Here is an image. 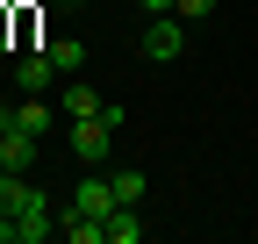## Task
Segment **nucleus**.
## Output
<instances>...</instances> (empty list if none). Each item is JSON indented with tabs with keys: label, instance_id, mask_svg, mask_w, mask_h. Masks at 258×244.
I'll list each match as a JSON object with an SVG mask.
<instances>
[{
	"label": "nucleus",
	"instance_id": "obj_1",
	"mask_svg": "<svg viewBox=\"0 0 258 244\" xmlns=\"http://www.w3.org/2000/svg\"><path fill=\"white\" fill-rule=\"evenodd\" d=\"M144 57H158V65L186 57V22H179V15H151V29H144Z\"/></svg>",
	"mask_w": 258,
	"mask_h": 244
},
{
	"label": "nucleus",
	"instance_id": "obj_2",
	"mask_svg": "<svg viewBox=\"0 0 258 244\" xmlns=\"http://www.w3.org/2000/svg\"><path fill=\"white\" fill-rule=\"evenodd\" d=\"M72 151L86 165H108V151H115V122L108 115H86V122H72Z\"/></svg>",
	"mask_w": 258,
	"mask_h": 244
},
{
	"label": "nucleus",
	"instance_id": "obj_3",
	"mask_svg": "<svg viewBox=\"0 0 258 244\" xmlns=\"http://www.w3.org/2000/svg\"><path fill=\"white\" fill-rule=\"evenodd\" d=\"M50 230H57V216H50V201H43L36 187H29V194H22V208H15V244H43Z\"/></svg>",
	"mask_w": 258,
	"mask_h": 244
},
{
	"label": "nucleus",
	"instance_id": "obj_4",
	"mask_svg": "<svg viewBox=\"0 0 258 244\" xmlns=\"http://www.w3.org/2000/svg\"><path fill=\"white\" fill-rule=\"evenodd\" d=\"M72 208H86V216H115V208H122V194H115V179L108 172H93V179H79V187H72Z\"/></svg>",
	"mask_w": 258,
	"mask_h": 244
},
{
	"label": "nucleus",
	"instance_id": "obj_5",
	"mask_svg": "<svg viewBox=\"0 0 258 244\" xmlns=\"http://www.w3.org/2000/svg\"><path fill=\"white\" fill-rule=\"evenodd\" d=\"M36 144H43V137L15 130V122H0V165H8V172H29V165H36Z\"/></svg>",
	"mask_w": 258,
	"mask_h": 244
},
{
	"label": "nucleus",
	"instance_id": "obj_6",
	"mask_svg": "<svg viewBox=\"0 0 258 244\" xmlns=\"http://www.w3.org/2000/svg\"><path fill=\"white\" fill-rule=\"evenodd\" d=\"M57 79H64V72L50 65V50H29L22 65H15V86H22V94H50Z\"/></svg>",
	"mask_w": 258,
	"mask_h": 244
},
{
	"label": "nucleus",
	"instance_id": "obj_7",
	"mask_svg": "<svg viewBox=\"0 0 258 244\" xmlns=\"http://www.w3.org/2000/svg\"><path fill=\"white\" fill-rule=\"evenodd\" d=\"M50 115H57L50 94H29L22 108H0V122H15V130H29V137H43V130H50Z\"/></svg>",
	"mask_w": 258,
	"mask_h": 244
},
{
	"label": "nucleus",
	"instance_id": "obj_8",
	"mask_svg": "<svg viewBox=\"0 0 258 244\" xmlns=\"http://www.w3.org/2000/svg\"><path fill=\"white\" fill-rule=\"evenodd\" d=\"M101 108H108V101L93 94L86 79H72V86H64V94H57V115H72V122H86V115H101Z\"/></svg>",
	"mask_w": 258,
	"mask_h": 244
},
{
	"label": "nucleus",
	"instance_id": "obj_9",
	"mask_svg": "<svg viewBox=\"0 0 258 244\" xmlns=\"http://www.w3.org/2000/svg\"><path fill=\"white\" fill-rule=\"evenodd\" d=\"M72 244H108V223L101 216H86V208H64V223H57Z\"/></svg>",
	"mask_w": 258,
	"mask_h": 244
},
{
	"label": "nucleus",
	"instance_id": "obj_10",
	"mask_svg": "<svg viewBox=\"0 0 258 244\" xmlns=\"http://www.w3.org/2000/svg\"><path fill=\"white\" fill-rule=\"evenodd\" d=\"M50 65H57L64 79H72V72L86 65V43H79V36H57V43H50Z\"/></svg>",
	"mask_w": 258,
	"mask_h": 244
},
{
	"label": "nucleus",
	"instance_id": "obj_11",
	"mask_svg": "<svg viewBox=\"0 0 258 244\" xmlns=\"http://www.w3.org/2000/svg\"><path fill=\"white\" fill-rule=\"evenodd\" d=\"M144 237V216H137V208H115V216H108V244H137Z\"/></svg>",
	"mask_w": 258,
	"mask_h": 244
},
{
	"label": "nucleus",
	"instance_id": "obj_12",
	"mask_svg": "<svg viewBox=\"0 0 258 244\" xmlns=\"http://www.w3.org/2000/svg\"><path fill=\"white\" fill-rule=\"evenodd\" d=\"M22 194H29V179L0 165V216H15V208H22Z\"/></svg>",
	"mask_w": 258,
	"mask_h": 244
},
{
	"label": "nucleus",
	"instance_id": "obj_13",
	"mask_svg": "<svg viewBox=\"0 0 258 244\" xmlns=\"http://www.w3.org/2000/svg\"><path fill=\"white\" fill-rule=\"evenodd\" d=\"M108 179H115V194H122V208H137V201H144V172H129V165H122V172H108Z\"/></svg>",
	"mask_w": 258,
	"mask_h": 244
},
{
	"label": "nucleus",
	"instance_id": "obj_14",
	"mask_svg": "<svg viewBox=\"0 0 258 244\" xmlns=\"http://www.w3.org/2000/svg\"><path fill=\"white\" fill-rule=\"evenodd\" d=\"M172 15H179V22H208V15H215V0H172Z\"/></svg>",
	"mask_w": 258,
	"mask_h": 244
},
{
	"label": "nucleus",
	"instance_id": "obj_15",
	"mask_svg": "<svg viewBox=\"0 0 258 244\" xmlns=\"http://www.w3.org/2000/svg\"><path fill=\"white\" fill-rule=\"evenodd\" d=\"M137 8H144V15H172V0H137Z\"/></svg>",
	"mask_w": 258,
	"mask_h": 244
}]
</instances>
